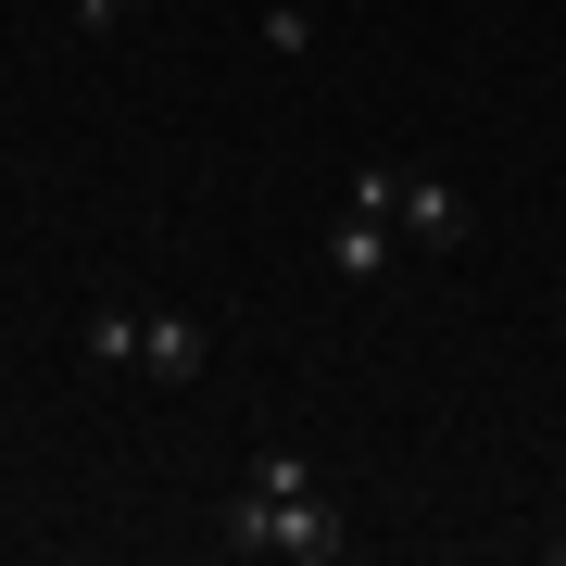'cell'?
<instances>
[{"mask_svg": "<svg viewBox=\"0 0 566 566\" xmlns=\"http://www.w3.org/2000/svg\"><path fill=\"white\" fill-rule=\"evenodd\" d=\"M63 13H76L88 39H114V25H126V13H151V0H63Z\"/></svg>", "mask_w": 566, "mask_h": 566, "instance_id": "cell-7", "label": "cell"}, {"mask_svg": "<svg viewBox=\"0 0 566 566\" xmlns=\"http://www.w3.org/2000/svg\"><path fill=\"white\" fill-rule=\"evenodd\" d=\"M240 566H340L353 554V516H340V491L315 479V453L303 441H264L252 453V479L227 491V528H214Z\"/></svg>", "mask_w": 566, "mask_h": 566, "instance_id": "cell-1", "label": "cell"}, {"mask_svg": "<svg viewBox=\"0 0 566 566\" xmlns=\"http://www.w3.org/2000/svg\"><path fill=\"white\" fill-rule=\"evenodd\" d=\"M202 365H214V327H202V315H151V327H139V378H151V390H189Z\"/></svg>", "mask_w": 566, "mask_h": 566, "instance_id": "cell-4", "label": "cell"}, {"mask_svg": "<svg viewBox=\"0 0 566 566\" xmlns=\"http://www.w3.org/2000/svg\"><path fill=\"white\" fill-rule=\"evenodd\" d=\"M264 51H290V63L315 51V13H303V0H277V13H264Z\"/></svg>", "mask_w": 566, "mask_h": 566, "instance_id": "cell-6", "label": "cell"}, {"mask_svg": "<svg viewBox=\"0 0 566 566\" xmlns=\"http://www.w3.org/2000/svg\"><path fill=\"white\" fill-rule=\"evenodd\" d=\"M139 327H151L139 303H88V327H76V353L102 365V378H139Z\"/></svg>", "mask_w": 566, "mask_h": 566, "instance_id": "cell-5", "label": "cell"}, {"mask_svg": "<svg viewBox=\"0 0 566 566\" xmlns=\"http://www.w3.org/2000/svg\"><path fill=\"white\" fill-rule=\"evenodd\" d=\"M390 227H403V252H465V189L403 164V177H390Z\"/></svg>", "mask_w": 566, "mask_h": 566, "instance_id": "cell-3", "label": "cell"}, {"mask_svg": "<svg viewBox=\"0 0 566 566\" xmlns=\"http://www.w3.org/2000/svg\"><path fill=\"white\" fill-rule=\"evenodd\" d=\"M390 177H403V164H365V177H353V202H340V227H327V264H340L353 290H378L390 264H403V227H390Z\"/></svg>", "mask_w": 566, "mask_h": 566, "instance_id": "cell-2", "label": "cell"}]
</instances>
